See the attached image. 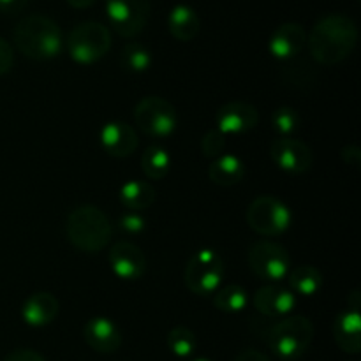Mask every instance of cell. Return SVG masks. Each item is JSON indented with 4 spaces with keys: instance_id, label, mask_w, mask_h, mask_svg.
<instances>
[{
    "instance_id": "cell-1",
    "label": "cell",
    "mask_w": 361,
    "mask_h": 361,
    "mask_svg": "<svg viewBox=\"0 0 361 361\" xmlns=\"http://www.w3.org/2000/svg\"><path fill=\"white\" fill-rule=\"evenodd\" d=\"M307 44L316 62L337 66L355 51L358 44V27L345 14H328L307 34Z\"/></svg>"
},
{
    "instance_id": "cell-2",
    "label": "cell",
    "mask_w": 361,
    "mask_h": 361,
    "mask_svg": "<svg viewBox=\"0 0 361 361\" xmlns=\"http://www.w3.org/2000/svg\"><path fill=\"white\" fill-rule=\"evenodd\" d=\"M66 233L78 250L97 254L108 247L113 238V226L108 215L94 204H80L67 215Z\"/></svg>"
},
{
    "instance_id": "cell-3",
    "label": "cell",
    "mask_w": 361,
    "mask_h": 361,
    "mask_svg": "<svg viewBox=\"0 0 361 361\" xmlns=\"http://www.w3.org/2000/svg\"><path fill=\"white\" fill-rule=\"evenodd\" d=\"M14 44L27 59H55L63 48L62 30L51 18L44 14H30L14 28Z\"/></svg>"
},
{
    "instance_id": "cell-4",
    "label": "cell",
    "mask_w": 361,
    "mask_h": 361,
    "mask_svg": "<svg viewBox=\"0 0 361 361\" xmlns=\"http://www.w3.org/2000/svg\"><path fill=\"white\" fill-rule=\"evenodd\" d=\"M268 345L281 360H298L314 338V324L305 316H286L264 334Z\"/></svg>"
},
{
    "instance_id": "cell-5",
    "label": "cell",
    "mask_w": 361,
    "mask_h": 361,
    "mask_svg": "<svg viewBox=\"0 0 361 361\" xmlns=\"http://www.w3.org/2000/svg\"><path fill=\"white\" fill-rule=\"evenodd\" d=\"M66 46L74 62L81 66H90L109 51L111 34L108 27L99 21H83L69 32Z\"/></svg>"
},
{
    "instance_id": "cell-6",
    "label": "cell",
    "mask_w": 361,
    "mask_h": 361,
    "mask_svg": "<svg viewBox=\"0 0 361 361\" xmlns=\"http://www.w3.org/2000/svg\"><path fill=\"white\" fill-rule=\"evenodd\" d=\"M224 279V261L215 250H197L185 267V284L197 296L214 295Z\"/></svg>"
},
{
    "instance_id": "cell-7",
    "label": "cell",
    "mask_w": 361,
    "mask_h": 361,
    "mask_svg": "<svg viewBox=\"0 0 361 361\" xmlns=\"http://www.w3.org/2000/svg\"><path fill=\"white\" fill-rule=\"evenodd\" d=\"M293 215L286 203L274 196H259L247 208V224L261 236H277L291 226Z\"/></svg>"
},
{
    "instance_id": "cell-8",
    "label": "cell",
    "mask_w": 361,
    "mask_h": 361,
    "mask_svg": "<svg viewBox=\"0 0 361 361\" xmlns=\"http://www.w3.org/2000/svg\"><path fill=\"white\" fill-rule=\"evenodd\" d=\"M134 120L147 136L168 137L178 126V113L169 101L152 95L137 102L134 108Z\"/></svg>"
},
{
    "instance_id": "cell-9",
    "label": "cell",
    "mask_w": 361,
    "mask_h": 361,
    "mask_svg": "<svg viewBox=\"0 0 361 361\" xmlns=\"http://www.w3.org/2000/svg\"><path fill=\"white\" fill-rule=\"evenodd\" d=\"M249 267L263 281L279 282L284 281L291 270V256L281 243L261 240L250 247Z\"/></svg>"
},
{
    "instance_id": "cell-10",
    "label": "cell",
    "mask_w": 361,
    "mask_h": 361,
    "mask_svg": "<svg viewBox=\"0 0 361 361\" xmlns=\"http://www.w3.org/2000/svg\"><path fill=\"white\" fill-rule=\"evenodd\" d=\"M150 0H106V16L122 37H136L150 18Z\"/></svg>"
},
{
    "instance_id": "cell-11",
    "label": "cell",
    "mask_w": 361,
    "mask_h": 361,
    "mask_svg": "<svg viewBox=\"0 0 361 361\" xmlns=\"http://www.w3.org/2000/svg\"><path fill=\"white\" fill-rule=\"evenodd\" d=\"M271 161L282 169V171L300 175L312 168L314 154L312 148L296 137H279L270 147Z\"/></svg>"
},
{
    "instance_id": "cell-12",
    "label": "cell",
    "mask_w": 361,
    "mask_h": 361,
    "mask_svg": "<svg viewBox=\"0 0 361 361\" xmlns=\"http://www.w3.org/2000/svg\"><path fill=\"white\" fill-rule=\"evenodd\" d=\"M257 120H259V113H257L256 106L243 101L228 102L222 108H219L217 116H215L217 129L224 136L249 133L257 126Z\"/></svg>"
},
{
    "instance_id": "cell-13",
    "label": "cell",
    "mask_w": 361,
    "mask_h": 361,
    "mask_svg": "<svg viewBox=\"0 0 361 361\" xmlns=\"http://www.w3.org/2000/svg\"><path fill=\"white\" fill-rule=\"evenodd\" d=\"M108 259L111 270L122 281H137L147 268V257L143 250L130 242L115 243L109 249Z\"/></svg>"
},
{
    "instance_id": "cell-14",
    "label": "cell",
    "mask_w": 361,
    "mask_h": 361,
    "mask_svg": "<svg viewBox=\"0 0 361 361\" xmlns=\"http://www.w3.org/2000/svg\"><path fill=\"white\" fill-rule=\"evenodd\" d=\"M83 337L88 348L102 353V355L118 351V348L122 345V331L108 317L99 316L88 319L83 328Z\"/></svg>"
},
{
    "instance_id": "cell-15",
    "label": "cell",
    "mask_w": 361,
    "mask_h": 361,
    "mask_svg": "<svg viewBox=\"0 0 361 361\" xmlns=\"http://www.w3.org/2000/svg\"><path fill=\"white\" fill-rule=\"evenodd\" d=\"M101 145L106 154L116 159H126L133 155L137 148V136L133 126L127 122H109L101 130Z\"/></svg>"
},
{
    "instance_id": "cell-16",
    "label": "cell",
    "mask_w": 361,
    "mask_h": 361,
    "mask_svg": "<svg viewBox=\"0 0 361 361\" xmlns=\"http://www.w3.org/2000/svg\"><path fill=\"white\" fill-rule=\"evenodd\" d=\"M270 53L279 60H293L307 46V32L300 23L281 25L270 37Z\"/></svg>"
},
{
    "instance_id": "cell-17",
    "label": "cell",
    "mask_w": 361,
    "mask_h": 361,
    "mask_svg": "<svg viewBox=\"0 0 361 361\" xmlns=\"http://www.w3.org/2000/svg\"><path fill=\"white\" fill-rule=\"evenodd\" d=\"M295 295L281 286H264V288L257 289L254 295V307L257 309V312L267 317L282 319L295 309Z\"/></svg>"
},
{
    "instance_id": "cell-18",
    "label": "cell",
    "mask_w": 361,
    "mask_h": 361,
    "mask_svg": "<svg viewBox=\"0 0 361 361\" xmlns=\"http://www.w3.org/2000/svg\"><path fill=\"white\" fill-rule=\"evenodd\" d=\"M59 309L60 305L55 295L39 291L25 300L23 307H21V317H23V321L28 326L42 328L55 321V317L59 316Z\"/></svg>"
},
{
    "instance_id": "cell-19",
    "label": "cell",
    "mask_w": 361,
    "mask_h": 361,
    "mask_svg": "<svg viewBox=\"0 0 361 361\" xmlns=\"http://www.w3.org/2000/svg\"><path fill=\"white\" fill-rule=\"evenodd\" d=\"M334 338L338 348L349 355L361 351V317L360 310L345 309L334 323Z\"/></svg>"
},
{
    "instance_id": "cell-20",
    "label": "cell",
    "mask_w": 361,
    "mask_h": 361,
    "mask_svg": "<svg viewBox=\"0 0 361 361\" xmlns=\"http://www.w3.org/2000/svg\"><path fill=\"white\" fill-rule=\"evenodd\" d=\"M168 28L169 34L175 39H178V41H192L200 34V16H197V13L192 7L185 6V4H180V6L173 7L171 13H169Z\"/></svg>"
},
{
    "instance_id": "cell-21",
    "label": "cell",
    "mask_w": 361,
    "mask_h": 361,
    "mask_svg": "<svg viewBox=\"0 0 361 361\" xmlns=\"http://www.w3.org/2000/svg\"><path fill=\"white\" fill-rule=\"evenodd\" d=\"M245 175V164L236 155L226 154L215 159L208 168V176L214 183L221 187H231L242 182Z\"/></svg>"
},
{
    "instance_id": "cell-22",
    "label": "cell",
    "mask_w": 361,
    "mask_h": 361,
    "mask_svg": "<svg viewBox=\"0 0 361 361\" xmlns=\"http://www.w3.org/2000/svg\"><path fill=\"white\" fill-rule=\"evenodd\" d=\"M155 189L143 180H129L120 187V201L130 212H140L155 203Z\"/></svg>"
},
{
    "instance_id": "cell-23",
    "label": "cell",
    "mask_w": 361,
    "mask_h": 361,
    "mask_svg": "<svg viewBox=\"0 0 361 361\" xmlns=\"http://www.w3.org/2000/svg\"><path fill=\"white\" fill-rule=\"evenodd\" d=\"M286 279H288L293 291L303 296H314L323 286V275L317 268L310 267V264L293 268V270H289Z\"/></svg>"
},
{
    "instance_id": "cell-24",
    "label": "cell",
    "mask_w": 361,
    "mask_h": 361,
    "mask_svg": "<svg viewBox=\"0 0 361 361\" xmlns=\"http://www.w3.org/2000/svg\"><path fill=\"white\" fill-rule=\"evenodd\" d=\"M171 168V155L161 145H150L141 155V169L150 180L164 178Z\"/></svg>"
},
{
    "instance_id": "cell-25",
    "label": "cell",
    "mask_w": 361,
    "mask_h": 361,
    "mask_svg": "<svg viewBox=\"0 0 361 361\" xmlns=\"http://www.w3.org/2000/svg\"><path fill=\"white\" fill-rule=\"evenodd\" d=\"M249 303V295L243 288L236 284L219 288L214 293V305L222 312H242Z\"/></svg>"
},
{
    "instance_id": "cell-26",
    "label": "cell",
    "mask_w": 361,
    "mask_h": 361,
    "mask_svg": "<svg viewBox=\"0 0 361 361\" xmlns=\"http://www.w3.org/2000/svg\"><path fill=\"white\" fill-rule=\"evenodd\" d=\"M120 63L129 73H145L152 66V53L140 42H129L123 46Z\"/></svg>"
},
{
    "instance_id": "cell-27",
    "label": "cell",
    "mask_w": 361,
    "mask_h": 361,
    "mask_svg": "<svg viewBox=\"0 0 361 361\" xmlns=\"http://www.w3.org/2000/svg\"><path fill=\"white\" fill-rule=\"evenodd\" d=\"M168 348L178 358H189L196 351V337L189 328L176 326L168 334Z\"/></svg>"
},
{
    "instance_id": "cell-28",
    "label": "cell",
    "mask_w": 361,
    "mask_h": 361,
    "mask_svg": "<svg viewBox=\"0 0 361 361\" xmlns=\"http://www.w3.org/2000/svg\"><path fill=\"white\" fill-rule=\"evenodd\" d=\"M271 126L281 134V137H293V134L300 129V115L291 106H282L275 109L271 115Z\"/></svg>"
},
{
    "instance_id": "cell-29",
    "label": "cell",
    "mask_w": 361,
    "mask_h": 361,
    "mask_svg": "<svg viewBox=\"0 0 361 361\" xmlns=\"http://www.w3.org/2000/svg\"><path fill=\"white\" fill-rule=\"evenodd\" d=\"M226 148V136L219 129L208 130L201 140V152L204 157H221Z\"/></svg>"
},
{
    "instance_id": "cell-30",
    "label": "cell",
    "mask_w": 361,
    "mask_h": 361,
    "mask_svg": "<svg viewBox=\"0 0 361 361\" xmlns=\"http://www.w3.org/2000/svg\"><path fill=\"white\" fill-rule=\"evenodd\" d=\"M282 78H284L286 83L293 85V87H305L307 83L312 81L314 71L307 63H296V66L286 67Z\"/></svg>"
},
{
    "instance_id": "cell-31",
    "label": "cell",
    "mask_w": 361,
    "mask_h": 361,
    "mask_svg": "<svg viewBox=\"0 0 361 361\" xmlns=\"http://www.w3.org/2000/svg\"><path fill=\"white\" fill-rule=\"evenodd\" d=\"M120 226L127 233H140L145 228V219L137 212H129L120 217Z\"/></svg>"
},
{
    "instance_id": "cell-32",
    "label": "cell",
    "mask_w": 361,
    "mask_h": 361,
    "mask_svg": "<svg viewBox=\"0 0 361 361\" xmlns=\"http://www.w3.org/2000/svg\"><path fill=\"white\" fill-rule=\"evenodd\" d=\"M14 63V51L9 42L0 37V76L7 74Z\"/></svg>"
},
{
    "instance_id": "cell-33",
    "label": "cell",
    "mask_w": 361,
    "mask_h": 361,
    "mask_svg": "<svg viewBox=\"0 0 361 361\" xmlns=\"http://www.w3.org/2000/svg\"><path fill=\"white\" fill-rule=\"evenodd\" d=\"M4 361H46L34 349H16V351L9 353V355L4 358Z\"/></svg>"
},
{
    "instance_id": "cell-34",
    "label": "cell",
    "mask_w": 361,
    "mask_h": 361,
    "mask_svg": "<svg viewBox=\"0 0 361 361\" xmlns=\"http://www.w3.org/2000/svg\"><path fill=\"white\" fill-rule=\"evenodd\" d=\"M30 0H0V13L16 14L28 6Z\"/></svg>"
},
{
    "instance_id": "cell-35",
    "label": "cell",
    "mask_w": 361,
    "mask_h": 361,
    "mask_svg": "<svg viewBox=\"0 0 361 361\" xmlns=\"http://www.w3.org/2000/svg\"><path fill=\"white\" fill-rule=\"evenodd\" d=\"M342 159H344V162H348L349 166H353V168H358L361 162V150L356 145H348V147L342 150Z\"/></svg>"
},
{
    "instance_id": "cell-36",
    "label": "cell",
    "mask_w": 361,
    "mask_h": 361,
    "mask_svg": "<svg viewBox=\"0 0 361 361\" xmlns=\"http://www.w3.org/2000/svg\"><path fill=\"white\" fill-rule=\"evenodd\" d=\"M233 361H270V358L261 351H256V349H245Z\"/></svg>"
},
{
    "instance_id": "cell-37",
    "label": "cell",
    "mask_w": 361,
    "mask_h": 361,
    "mask_svg": "<svg viewBox=\"0 0 361 361\" xmlns=\"http://www.w3.org/2000/svg\"><path fill=\"white\" fill-rule=\"evenodd\" d=\"M66 2L69 4L71 7H74V9H87V7H90L95 0H66Z\"/></svg>"
},
{
    "instance_id": "cell-38",
    "label": "cell",
    "mask_w": 361,
    "mask_h": 361,
    "mask_svg": "<svg viewBox=\"0 0 361 361\" xmlns=\"http://www.w3.org/2000/svg\"><path fill=\"white\" fill-rule=\"evenodd\" d=\"M192 361H212V360H208V358H196V360H192Z\"/></svg>"
}]
</instances>
